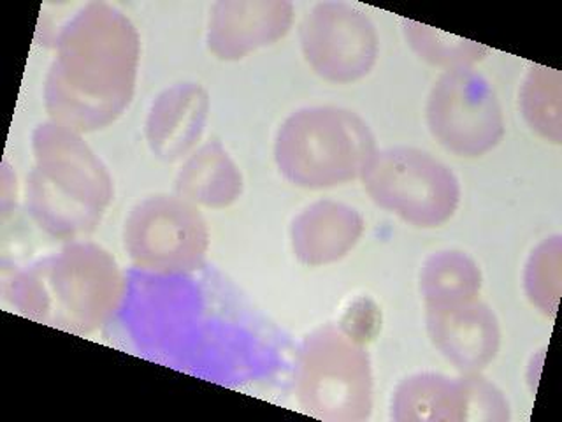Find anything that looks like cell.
<instances>
[{"mask_svg": "<svg viewBox=\"0 0 562 422\" xmlns=\"http://www.w3.org/2000/svg\"><path fill=\"white\" fill-rule=\"evenodd\" d=\"M139 34L125 14L88 4L61 31L44 85L53 122L75 132L104 129L131 104L139 67Z\"/></svg>", "mask_w": 562, "mask_h": 422, "instance_id": "cell-1", "label": "cell"}, {"mask_svg": "<svg viewBox=\"0 0 562 422\" xmlns=\"http://www.w3.org/2000/svg\"><path fill=\"white\" fill-rule=\"evenodd\" d=\"M34 171L26 178V208L58 237H78L101 222L113 181L78 132L44 123L34 132Z\"/></svg>", "mask_w": 562, "mask_h": 422, "instance_id": "cell-2", "label": "cell"}, {"mask_svg": "<svg viewBox=\"0 0 562 422\" xmlns=\"http://www.w3.org/2000/svg\"><path fill=\"white\" fill-rule=\"evenodd\" d=\"M123 296V278L108 252L69 245L16 281L14 299L32 319L90 333L110 321Z\"/></svg>", "mask_w": 562, "mask_h": 422, "instance_id": "cell-3", "label": "cell"}, {"mask_svg": "<svg viewBox=\"0 0 562 422\" xmlns=\"http://www.w3.org/2000/svg\"><path fill=\"white\" fill-rule=\"evenodd\" d=\"M364 119L336 106H313L290 114L274 141L281 175L301 189H334L357 180L376 154Z\"/></svg>", "mask_w": 562, "mask_h": 422, "instance_id": "cell-4", "label": "cell"}, {"mask_svg": "<svg viewBox=\"0 0 562 422\" xmlns=\"http://www.w3.org/2000/svg\"><path fill=\"white\" fill-rule=\"evenodd\" d=\"M304 412L334 422L364 421L373 410V371L359 340L325 325L304 340L294 371Z\"/></svg>", "mask_w": 562, "mask_h": 422, "instance_id": "cell-5", "label": "cell"}, {"mask_svg": "<svg viewBox=\"0 0 562 422\" xmlns=\"http://www.w3.org/2000/svg\"><path fill=\"white\" fill-rule=\"evenodd\" d=\"M374 204L415 227H441L461 204L452 169L413 146L380 149L360 176Z\"/></svg>", "mask_w": 562, "mask_h": 422, "instance_id": "cell-6", "label": "cell"}, {"mask_svg": "<svg viewBox=\"0 0 562 422\" xmlns=\"http://www.w3.org/2000/svg\"><path fill=\"white\" fill-rule=\"evenodd\" d=\"M132 263L158 275L198 271L210 248L206 220L180 196H154L137 202L123 229Z\"/></svg>", "mask_w": 562, "mask_h": 422, "instance_id": "cell-7", "label": "cell"}, {"mask_svg": "<svg viewBox=\"0 0 562 422\" xmlns=\"http://www.w3.org/2000/svg\"><path fill=\"white\" fill-rule=\"evenodd\" d=\"M427 127L457 157L479 158L505 137V116L494 88L473 67L445 70L430 88Z\"/></svg>", "mask_w": 562, "mask_h": 422, "instance_id": "cell-8", "label": "cell"}, {"mask_svg": "<svg viewBox=\"0 0 562 422\" xmlns=\"http://www.w3.org/2000/svg\"><path fill=\"white\" fill-rule=\"evenodd\" d=\"M304 58L325 81L356 84L373 70L380 37L371 18L347 2H322L299 29Z\"/></svg>", "mask_w": 562, "mask_h": 422, "instance_id": "cell-9", "label": "cell"}, {"mask_svg": "<svg viewBox=\"0 0 562 422\" xmlns=\"http://www.w3.org/2000/svg\"><path fill=\"white\" fill-rule=\"evenodd\" d=\"M292 23L289 0H220L211 8L207 48L220 60H241L283 40Z\"/></svg>", "mask_w": 562, "mask_h": 422, "instance_id": "cell-10", "label": "cell"}, {"mask_svg": "<svg viewBox=\"0 0 562 422\" xmlns=\"http://www.w3.org/2000/svg\"><path fill=\"white\" fill-rule=\"evenodd\" d=\"M426 321L430 342L461 374H480L499 354V321L480 299L427 308Z\"/></svg>", "mask_w": 562, "mask_h": 422, "instance_id": "cell-11", "label": "cell"}, {"mask_svg": "<svg viewBox=\"0 0 562 422\" xmlns=\"http://www.w3.org/2000/svg\"><path fill=\"white\" fill-rule=\"evenodd\" d=\"M210 116V96L199 84H176L155 99L146 140L155 157L175 163L198 145Z\"/></svg>", "mask_w": 562, "mask_h": 422, "instance_id": "cell-12", "label": "cell"}, {"mask_svg": "<svg viewBox=\"0 0 562 422\" xmlns=\"http://www.w3.org/2000/svg\"><path fill=\"white\" fill-rule=\"evenodd\" d=\"M364 216L336 201L313 202L290 227L295 257L306 266H327L347 257L364 234Z\"/></svg>", "mask_w": 562, "mask_h": 422, "instance_id": "cell-13", "label": "cell"}, {"mask_svg": "<svg viewBox=\"0 0 562 422\" xmlns=\"http://www.w3.org/2000/svg\"><path fill=\"white\" fill-rule=\"evenodd\" d=\"M176 196L195 207L224 210L243 192V176L220 141L195 149L176 176Z\"/></svg>", "mask_w": 562, "mask_h": 422, "instance_id": "cell-14", "label": "cell"}, {"mask_svg": "<svg viewBox=\"0 0 562 422\" xmlns=\"http://www.w3.org/2000/svg\"><path fill=\"white\" fill-rule=\"evenodd\" d=\"M462 377L417 374L404 378L392 398V418L397 422L464 421Z\"/></svg>", "mask_w": 562, "mask_h": 422, "instance_id": "cell-15", "label": "cell"}, {"mask_svg": "<svg viewBox=\"0 0 562 422\" xmlns=\"http://www.w3.org/2000/svg\"><path fill=\"white\" fill-rule=\"evenodd\" d=\"M482 271L470 255L441 251L430 255L420 271V292L426 308L452 307L479 299Z\"/></svg>", "mask_w": 562, "mask_h": 422, "instance_id": "cell-16", "label": "cell"}, {"mask_svg": "<svg viewBox=\"0 0 562 422\" xmlns=\"http://www.w3.org/2000/svg\"><path fill=\"white\" fill-rule=\"evenodd\" d=\"M518 106L532 132L553 145H561L562 76L559 70L538 64L531 66L520 87Z\"/></svg>", "mask_w": 562, "mask_h": 422, "instance_id": "cell-17", "label": "cell"}, {"mask_svg": "<svg viewBox=\"0 0 562 422\" xmlns=\"http://www.w3.org/2000/svg\"><path fill=\"white\" fill-rule=\"evenodd\" d=\"M404 37L408 41L409 48L417 53L422 60L429 62L432 66L443 69H462L473 67L487 57L491 49L474 41L464 40L459 35L448 34L426 23L401 20Z\"/></svg>", "mask_w": 562, "mask_h": 422, "instance_id": "cell-18", "label": "cell"}, {"mask_svg": "<svg viewBox=\"0 0 562 422\" xmlns=\"http://www.w3.org/2000/svg\"><path fill=\"white\" fill-rule=\"evenodd\" d=\"M561 237H547L532 251L524 271L527 299L544 315L558 313L562 286Z\"/></svg>", "mask_w": 562, "mask_h": 422, "instance_id": "cell-19", "label": "cell"}, {"mask_svg": "<svg viewBox=\"0 0 562 422\" xmlns=\"http://www.w3.org/2000/svg\"><path fill=\"white\" fill-rule=\"evenodd\" d=\"M464 384V422L509 421V404L505 395L480 374H462Z\"/></svg>", "mask_w": 562, "mask_h": 422, "instance_id": "cell-20", "label": "cell"}]
</instances>
